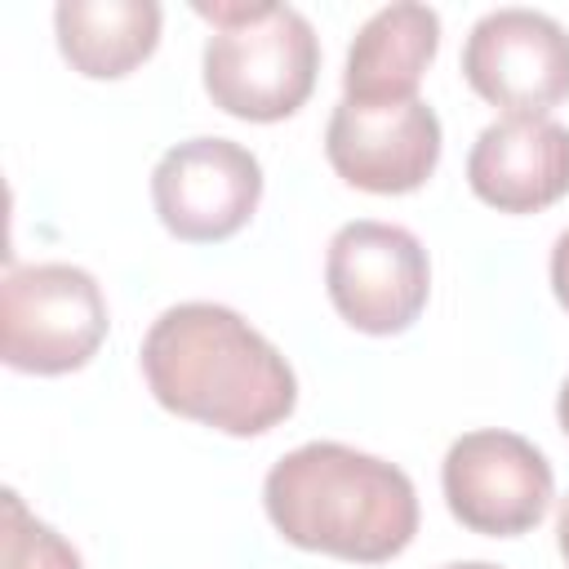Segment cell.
<instances>
[{
    "label": "cell",
    "instance_id": "obj_1",
    "mask_svg": "<svg viewBox=\"0 0 569 569\" xmlns=\"http://www.w3.org/2000/svg\"><path fill=\"white\" fill-rule=\"evenodd\" d=\"M142 378L151 396L222 436H262L298 405L289 360L231 307L178 302L142 338Z\"/></svg>",
    "mask_w": 569,
    "mask_h": 569
},
{
    "label": "cell",
    "instance_id": "obj_2",
    "mask_svg": "<svg viewBox=\"0 0 569 569\" xmlns=\"http://www.w3.org/2000/svg\"><path fill=\"white\" fill-rule=\"evenodd\" d=\"M262 507L284 542L356 565H382L418 533L413 480L396 462L338 440L284 453L262 480Z\"/></svg>",
    "mask_w": 569,
    "mask_h": 569
},
{
    "label": "cell",
    "instance_id": "obj_3",
    "mask_svg": "<svg viewBox=\"0 0 569 569\" xmlns=\"http://www.w3.org/2000/svg\"><path fill=\"white\" fill-rule=\"evenodd\" d=\"M213 22L204 44V93L218 111L253 124L293 116L320 71V40L311 22L289 4L236 0V4H196Z\"/></svg>",
    "mask_w": 569,
    "mask_h": 569
},
{
    "label": "cell",
    "instance_id": "obj_4",
    "mask_svg": "<svg viewBox=\"0 0 569 569\" xmlns=\"http://www.w3.org/2000/svg\"><path fill=\"white\" fill-rule=\"evenodd\" d=\"M107 298L84 267H9L0 289V356L18 373H71L107 338Z\"/></svg>",
    "mask_w": 569,
    "mask_h": 569
},
{
    "label": "cell",
    "instance_id": "obj_5",
    "mask_svg": "<svg viewBox=\"0 0 569 569\" xmlns=\"http://www.w3.org/2000/svg\"><path fill=\"white\" fill-rule=\"evenodd\" d=\"M325 284L329 302L351 329L391 338L422 316L431 298V262L413 231L396 222L356 218L329 240Z\"/></svg>",
    "mask_w": 569,
    "mask_h": 569
},
{
    "label": "cell",
    "instance_id": "obj_6",
    "mask_svg": "<svg viewBox=\"0 0 569 569\" xmlns=\"http://www.w3.org/2000/svg\"><path fill=\"white\" fill-rule=\"evenodd\" d=\"M440 489L458 525L489 538L529 533L551 507V462L516 431H467L440 462Z\"/></svg>",
    "mask_w": 569,
    "mask_h": 569
},
{
    "label": "cell",
    "instance_id": "obj_7",
    "mask_svg": "<svg viewBox=\"0 0 569 569\" xmlns=\"http://www.w3.org/2000/svg\"><path fill=\"white\" fill-rule=\"evenodd\" d=\"M151 200L169 236L213 244L253 218L262 200V164L231 138H187L160 156Z\"/></svg>",
    "mask_w": 569,
    "mask_h": 569
},
{
    "label": "cell",
    "instance_id": "obj_8",
    "mask_svg": "<svg viewBox=\"0 0 569 569\" xmlns=\"http://www.w3.org/2000/svg\"><path fill=\"white\" fill-rule=\"evenodd\" d=\"M462 76L507 116H547L569 98V31L538 9H493L462 44Z\"/></svg>",
    "mask_w": 569,
    "mask_h": 569
},
{
    "label": "cell",
    "instance_id": "obj_9",
    "mask_svg": "<svg viewBox=\"0 0 569 569\" xmlns=\"http://www.w3.org/2000/svg\"><path fill=\"white\" fill-rule=\"evenodd\" d=\"M333 173L373 196L418 191L440 164V120L422 98L338 102L325 129Z\"/></svg>",
    "mask_w": 569,
    "mask_h": 569
},
{
    "label": "cell",
    "instance_id": "obj_10",
    "mask_svg": "<svg viewBox=\"0 0 569 569\" xmlns=\"http://www.w3.org/2000/svg\"><path fill=\"white\" fill-rule=\"evenodd\" d=\"M471 191L498 213H538L569 196V129L551 116H502L467 156Z\"/></svg>",
    "mask_w": 569,
    "mask_h": 569
},
{
    "label": "cell",
    "instance_id": "obj_11",
    "mask_svg": "<svg viewBox=\"0 0 569 569\" xmlns=\"http://www.w3.org/2000/svg\"><path fill=\"white\" fill-rule=\"evenodd\" d=\"M440 49V13L427 4L378 9L347 49L342 98L347 102H409L418 98L422 71Z\"/></svg>",
    "mask_w": 569,
    "mask_h": 569
},
{
    "label": "cell",
    "instance_id": "obj_12",
    "mask_svg": "<svg viewBox=\"0 0 569 569\" xmlns=\"http://www.w3.org/2000/svg\"><path fill=\"white\" fill-rule=\"evenodd\" d=\"M62 58L89 80H120L160 44L156 0H62L53 9Z\"/></svg>",
    "mask_w": 569,
    "mask_h": 569
},
{
    "label": "cell",
    "instance_id": "obj_13",
    "mask_svg": "<svg viewBox=\"0 0 569 569\" xmlns=\"http://www.w3.org/2000/svg\"><path fill=\"white\" fill-rule=\"evenodd\" d=\"M4 529H0V569H84L80 551L27 511L18 489H4Z\"/></svg>",
    "mask_w": 569,
    "mask_h": 569
},
{
    "label": "cell",
    "instance_id": "obj_14",
    "mask_svg": "<svg viewBox=\"0 0 569 569\" xmlns=\"http://www.w3.org/2000/svg\"><path fill=\"white\" fill-rule=\"evenodd\" d=\"M551 293L569 311V231H560L551 244Z\"/></svg>",
    "mask_w": 569,
    "mask_h": 569
},
{
    "label": "cell",
    "instance_id": "obj_15",
    "mask_svg": "<svg viewBox=\"0 0 569 569\" xmlns=\"http://www.w3.org/2000/svg\"><path fill=\"white\" fill-rule=\"evenodd\" d=\"M556 542H560V556L569 565V498L560 502V520H556Z\"/></svg>",
    "mask_w": 569,
    "mask_h": 569
},
{
    "label": "cell",
    "instance_id": "obj_16",
    "mask_svg": "<svg viewBox=\"0 0 569 569\" xmlns=\"http://www.w3.org/2000/svg\"><path fill=\"white\" fill-rule=\"evenodd\" d=\"M556 418H560V431L569 436V378L560 382V396H556Z\"/></svg>",
    "mask_w": 569,
    "mask_h": 569
},
{
    "label": "cell",
    "instance_id": "obj_17",
    "mask_svg": "<svg viewBox=\"0 0 569 569\" xmlns=\"http://www.w3.org/2000/svg\"><path fill=\"white\" fill-rule=\"evenodd\" d=\"M445 569H498V565H489V560H462V565H445Z\"/></svg>",
    "mask_w": 569,
    "mask_h": 569
}]
</instances>
